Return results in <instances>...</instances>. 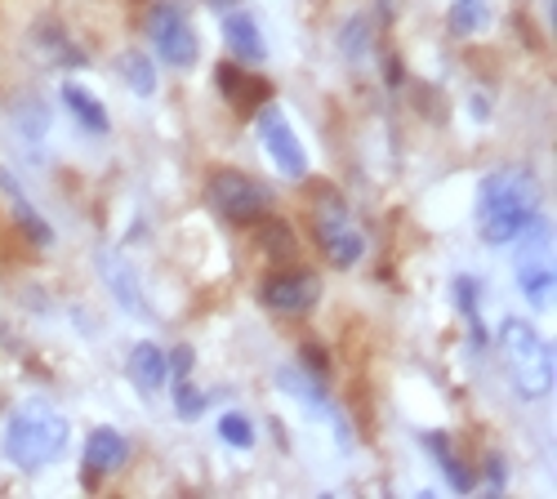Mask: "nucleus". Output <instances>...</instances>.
I'll return each instance as SVG.
<instances>
[{"mask_svg": "<svg viewBox=\"0 0 557 499\" xmlns=\"http://www.w3.org/2000/svg\"><path fill=\"white\" fill-rule=\"evenodd\" d=\"M535 214L531 170H495L478 188V233L486 246H513Z\"/></svg>", "mask_w": 557, "mask_h": 499, "instance_id": "f257e3e1", "label": "nucleus"}, {"mask_svg": "<svg viewBox=\"0 0 557 499\" xmlns=\"http://www.w3.org/2000/svg\"><path fill=\"white\" fill-rule=\"evenodd\" d=\"M499 361L522 401H544L553 392V344L527 316H504L499 322Z\"/></svg>", "mask_w": 557, "mask_h": 499, "instance_id": "f03ea898", "label": "nucleus"}, {"mask_svg": "<svg viewBox=\"0 0 557 499\" xmlns=\"http://www.w3.org/2000/svg\"><path fill=\"white\" fill-rule=\"evenodd\" d=\"M67 433H72L67 420L54 411L50 401H23L18 411L10 415V424H5V456L18 469L36 473V469L54 464L63 456Z\"/></svg>", "mask_w": 557, "mask_h": 499, "instance_id": "7ed1b4c3", "label": "nucleus"}, {"mask_svg": "<svg viewBox=\"0 0 557 499\" xmlns=\"http://www.w3.org/2000/svg\"><path fill=\"white\" fill-rule=\"evenodd\" d=\"M206 201L227 223H242V228H255L263 214H272V192L263 184H255L250 174H242V170H214L210 184H206Z\"/></svg>", "mask_w": 557, "mask_h": 499, "instance_id": "20e7f679", "label": "nucleus"}, {"mask_svg": "<svg viewBox=\"0 0 557 499\" xmlns=\"http://www.w3.org/2000/svg\"><path fill=\"white\" fill-rule=\"evenodd\" d=\"M148 36H152V45H157L161 63H170V67H178V72L197 67L201 40H197L188 14H183L174 0H157V5L148 10Z\"/></svg>", "mask_w": 557, "mask_h": 499, "instance_id": "39448f33", "label": "nucleus"}, {"mask_svg": "<svg viewBox=\"0 0 557 499\" xmlns=\"http://www.w3.org/2000/svg\"><path fill=\"white\" fill-rule=\"evenodd\" d=\"M312 233H317V250L326 254L331 267L348 272V267L361 263V254H366V237L348 223V210H344V201H339L335 192H326V205L312 210Z\"/></svg>", "mask_w": 557, "mask_h": 499, "instance_id": "423d86ee", "label": "nucleus"}, {"mask_svg": "<svg viewBox=\"0 0 557 499\" xmlns=\"http://www.w3.org/2000/svg\"><path fill=\"white\" fill-rule=\"evenodd\" d=\"M522 237H527V246H522V254H518V290L527 295V303L548 308L553 282H557V272H553V246H548L553 233H548L544 219L531 214V223L522 228Z\"/></svg>", "mask_w": 557, "mask_h": 499, "instance_id": "0eeeda50", "label": "nucleus"}, {"mask_svg": "<svg viewBox=\"0 0 557 499\" xmlns=\"http://www.w3.org/2000/svg\"><path fill=\"white\" fill-rule=\"evenodd\" d=\"M259 139H263V152H268V161L276 165V174L308 178V152H304V144H299L295 125L286 121V112L276 108L272 99L259 108Z\"/></svg>", "mask_w": 557, "mask_h": 499, "instance_id": "6e6552de", "label": "nucleus"}, {"mask_svg": "<svg viewBox=\"0 0 557 499\" xmlns=\"http://www.w3.org/2000/svg\"><path fill=\"white\" fill-rule=\"evenodd\" d=\"M259 299L276 316H304L321 299V282L312 277V272H272V277L263 282V290H259Z\"/></svg>", "mask_w": 557, "mask_h": 499, "instance_id": "1a4fd4ad", "label": "nucleus"}, {"mask_svg": "<svg viewBox=\"0 0 557 499\" xmlns=\"http://www.w3.org/2000/svg\"><path fill=\"white\" fill-rule=\"evenodd\" d=\"M125 460H129V441L116 428H95L85 437V486H95L108 473L125 469Z\"/></svg>", "mask_w": 557, "mask_h": 499, "instance_id": "9d476101", "label": "nucleus"}, {"mask_svg": "<svg viewBox=\"0 0 557 499\" xmlns=\"http://www.w3.org/2000/svg\"><path fill=\"white\" fill-rule=\"evenodd\" d=\"M0 197L10 201L14 223L27 233V241H32V246H40V250H50V246H54V228H50V223L40 219V210L27 201V192H23V184L14 178V170H10V165H0Z\"/></svg>", "mask_w": 557, "mask_h": 499, "instance_id": "9b49d317", "label": "nucleus"}, {"mask_svg": "<svg viewBox=\"0 0 557 499\" xmlns=\"http://www.w3.org/2000/svg\"><path fill=\"white\" fill-rule=\"evenodd\" d=\"M219 89L223 99L237 108V112H259L268 99H272V85L263 76H255L250 67H237V63H219Z\"/></svg>", "mask_w": 557, "mask_h": 499, "instance_id": "f8f14e48", "label": "nucleus"}, {"mask_svg": "<svg viewBox=\"0 0 557 499\" xmlns=\"http://www.w3.org/2000/svg\"><path fill=\"white\" fill-rule=\"evenodd\" d=\"M99 272H103V282H108L112 299H116L125 312L144 316V322H157V316H152V303L144 299V290H138V277H134V272H129L116 254H99Z\"/></svg>", "mask_w": 557, "mask_h": 499, "instance_id": "ddd939ff", "label": "nucleus"}, {"mask_svg": "<svg viewBox=\"0 0 557 499\" xmlns=\"http://www.w3.org/2000/svg\"><path fill=\"white\" fill-rule=\"evenodd\" d=\"M223 45L232 50V59H242V63H263L268 59V45L259 36V23L250 14H237V10L223 14Z\"/></svg>", "mask_w": 557, "mask_h": 499, "instance_id": "4468645a", "label": "nucleus"}, {"mask_svg": "<svg viewBox=\"0 0 557 499\" xmlns=\"http://www.w3.org/2000/svg\"><path fill=\"white\" fill-rule=\"evenodd\" d=\"M32 40H36V50L50 59V67H67V72H76V67H85V50L72 40V32L67 27H59V23H36V32H32Z\"/></svg>", "mask_w": 557, "mask_h": 499, "instance_id": "2eb2a0df", "label": "nucleus"}, {"mask_svg": "<svg viewBox=\"0 0 557 499\" xmlns=\"http://www.w3.org/2000/svg\"><path fill=\"white\" fill-rule=\"evenodd\" d=\"M59 103L72 112V121L85 129V134H99V139H103V134L112 129V116H108V108L95 99V95H89V89H81V85H63L59 89Z\"/></svg>", "mask_w": 557, "mask_h": 499, "instance_id": "dca6fc26", "label": "nucleus"}, {"mask_svg": "<svg viewBox=\"0 0 557 499\" xmlns=\"http://www.w3.org/2000/svg\"><path fill=\"white\" fill-rule=\"evenodd\" d=\"M129 379L144 397H157L165 384V352L157 344H134L129 348Z\"/></svg>", "mask_w": 557, "mask_h": 499, "instance_id": "f3484780", "label": "nucleus"}, {"mask_svg": "<svg viewBox=\"0 0 557 499\" xmlns=\"http://www.w3.org/2000/svg\"><path fill=\"white\" fill-rule=\"evenodd\" d=\"M116 72H121V80L134 89L138 99L157 95V67H152V59L144 50H121L116 54Z\"/></svg>", "mask_w": 557, "mask_h": 499, "instance_id": "a211bd4d", "label": "nucleus"}, {"mask_svg": "<svg viewBox=\"0 0 557 499\" xmlns=\"http://www.w3.org/2000/svg\"><path fill=\"white\" fill-rule=\"evenodd\" d=\"M424 446L433 450V456H437V464H442V473H446V482L459 490V495H469L473 486H478V477H473V469L469 464H463L459 456H455V450H450V441L442 437V433H429L424 437Z\"/></svg>", "mask_w": 557, "mask_h": 499, "instance_id": "6ab92c4d", "label": "nucleus"}, {"mask_svg": "<svg viewBox=\"0 0 557 499\" xmlns=\"http://www.w3.org/2000/svg\"><path fill=\"white\" fill-rule=\"evenodd\" d=\"M255 228H259V246H263V254H272V259H290V254H295V237H290V228H286L282 219L263 214Z\"/></svg>", "mask_w": 557, "mask_h": 499, "instance_id": "aec40b11", "label": "nucleus"}, {"mask_svg": "<svg viewBox=\"0 0 557 499\" xmlns=\"http://www.w3.org/2000/svg\"><path fill=\"white\" fill-rule=\"evenodd\" d=\"M455 303L469 326H482V282L478 277H455Z\"/></svg>", "mask_w": 557, "mask_h": 499, "instance_id": "412c9836", "label": "nucleus"}, {"mask_svg": "<svg viewBox=\"0 0 557 499\" xmlns=\"http://www.w3.org/2000/svg\"><path fill=\"white\" fill-rule=\"evenodd\" d=\"M206 406H210V392L206 388H193L188 379L174 384V411H178V420H201Z\"/></svg>", "mask_w": 557, "mask_h": 499, "instance_id": "4be33fe9", "label": "nucleus"}, {"mask_svg": "<svg viewBox=\"0 0 557 499\" xmlns=\"http://www.w3.org/2000/svg\"><path fill=\"white\" fill-rule=\"evenodd\" d=\"M219 437H223L227 446H237V450H250V446H255V424H250L242 411H227V415L219 420Z\"/></svg>", "mask_w": 557, "mask_h": 499, "instance_id": "5701e85b", "label": "nucleus"}, {"mask_svg": "<svg viewBox=\"0 0 557 499\" xmlns=\"http://www.w3.org/2000/svg\"><path fill=\"white\" fill-rule=\"evenodd\" d=\"M482 23H486L482 0H459V10L450 14V27H455V32H478Z\"/></svg>", "mask_w": 557, "mask_h": 499, "instance_id": "b1692460", "label": "nucleus"}, {"mask_svg": "<svg viewBox=\"0 0 557 499\" xmlns=\"http://www.w3.org/2000/svg\"><path fill=\"white\" fill-rule=\"evenodd\" d=\"M193 348L188 344H178V348H170V357H165V375H174V379H183V375H188L193 371Z\"/></svg>", "mask_w": 557, "mask_h": 499, "instance_id": "393cba45", "label": "nucleus"}, {"mask_svg": "<svg viewBox=\"0 0 557 499\" xmlns=\"http://www.w3.org/2000/svg\"><path fill=\"white\" fill-rule=\"evenodd\" d=\"M486 482H491L495 490L504 486V464H499V456H491V460H486Z\"/></svg>", "mask_w": 557, "mask_h": 499, "instance_id": "a878e982", "label": "nucleus"}, {"mask_svg": "<svg viewBox=\"0 0 557 499\" xmlns=\"http://www.w3.org/2000/svg\"><path fill=\"white\" fill-rule=\"evenodd\" d=\"M232 5H237V0H210V10H219V14H227Z\"/></svg>", "mask_w": 557, "mask_h": 499, "instance_id": "bb28decb", "label": "nucleus"}]
</instances>
